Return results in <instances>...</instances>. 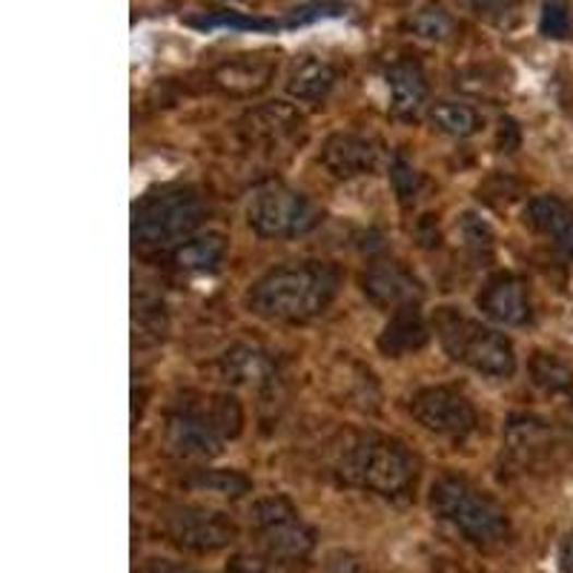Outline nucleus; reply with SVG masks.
I'll list each match as a JSON object with an SVG mask.
<instances>
[{"label":"nucleus","mask_w":573,"mask_h":573,"mask_svg":"<svg viewBox=\"0 0 573 573\" xmlns=\"http://www.w3.org/2000/svg\"><path fill=\"white\" fill-rule=\"evenodd\" d=\"M183 485L195 493H210V497L222 499H238L252 490V481L238 470H199Z\"/></svg>","instance_id":"23"},{"label":"nucleus","mask_w":573,"mask_h":573,"mask_svg":"<svg viewBox=\"0 0 573 573\" xmlns=\"http://www.w3.org/2000/svg\"><path fill=\"white\" fill-rule=\"evenodd\" d=\"M192 26H201V29H213V26H232V29H255V32H270L278 29L275 21H261V17H244L236 15V12H222L215 17H204V21H190Z\"/></svg>","instance_id":"29"},{"label":"nucleus","mask_w":573,"mask_h":573,"mask_svg":"<svg viewBox=\"0 0 573 573\" xmlns=\"http://www.w3.org/2000/svg\"><path fill=\"white\" fill-rule=\"evenodd\" d=\"M244 430V407L229 393L187 396L178 402L164 425V444L178 458H215L229 439Z\"/></svg>","instance_id":"2"},{"label":"nucleus","mask_w":573,"mask_h":573,"mask_svg":"<svg viewBox=\"0 0 573 573\" xmlns=\"http://www.w3.org/2000/svg\"><path fill=\"white\" fill-rule=\"evenodd\" d=\"M227 255V236L222 232H201L187 238L172 250V264L187 273H213Z\"/></svg>","instance_id":"20"},{"label":"nucleus","mask_w":573,"mask_h":573,"mask_svg":"<svg viewBox=\"0 0 573 573\" xmlns=\"http://www.w3.org/2000/svg\"><path fill=\"white\" fill-rule=\"evenodd\" d=\"M321 167L327 169L333 178H359L370 176L382 164V146L373 138L361 132H333L321 144Z\"/></svg>","instance_id":"11"},{"label":"nucleus","mask_w":573,"mask_h":573,"mask_svg":"<svg viewBox=\"0 0 573 573\" xmlns=\"http://www.w3.org/2000/svg\"><path fill=\"white\" fill-rule=\"evenodd\" d=\"M435 336L442 350L458 365L470 367L490 379H511L516 373V350L513 342L499 330L476 319L456 313L453 307H442L433 319Z\"/></svg>","instance_id":"6"},{"label":"nucleus","mask_w":573,"mask_h":573,"mask_svg":"<svg viewBox=\"0 0 573 573\" xmlns=\"http://www.w3.org/2000/svg\"><path fill=\"white\" fill-rule=\"evenodd\" d=\"M270 370L264 353L250 347V344H238L222 359V379L232 384H247L264 379Z\"/></svg>","instance_id":"22"},{"label":"nucleus","mask_w":573,"mask_h":573,"mask_svg":"<svg viewBox=\"0 0 573 573\" xmlns=\"http://www.w3.org/2000/svg\"><path fill=\"white\" fill-rule=\"evenodd\" d=\"M275 75L273 55H241L213 69V84L232 98H250L270 86Z\"/></svg>","instance_id":"14"},{"label":"nucleus","mask_w":573,"mask_h":573,"mask_svg":"<svg viewBox=\"0 0 573 573\" xmlns=\"http://www.w3.org/2000/svg\"><path fill=\"white\" fill-rule=\"evenodd\" d=\"M559 571L573 573V536L571 539H565V545L559 550Z\"/></svg>","instance_id":"34"},{"label":"nucleus","mask_w":573,"mask_h":573,"mask_svg":"<svg viewBox=\"0 0 573 573\" xmlns=\"http://www.w3.org/2000/svg\"><path fill=\"white\" fill-rule=\"evenodd\" d=\"M206 204L192 183H160L132 204V238L138 247L183 244L201 229Z\"/></svg>","instance_id":"4"},{"label":"nucleus","mask_w":573,"mask_h":573,"mask_svg":"<svg viewBox=\"0 0 573 573\" xmlns=\"http://www.w3.org/2000/svg\"><path fill=\"white\" fill-rule=\"evenodd\" d=\"M336 474L350 488L370 490L379 497H405L416 485L419 462L405 442L375 430H361L344 442Z\"/></svg>","instance_id":"3"},{"label":"nucleus","mask_w":573,"mask_h":573,"mask_svg":"<svg viewBox=\"0 0 573 573\" xmlns=\"http://www.w3.org/2000/svg\"><path fill=\"white\" fill-rule=\"evenodd\" d=\"M247 224L261 238H298L321 224V210L305 192L282 181H264L247 201Z\"/></svg>","instance_id":"7"},{"label":"nucleus","mask_w":573,"mask_h":573,"mask_svg":"<svg viewBox=\"0 0 573 573\" xmlns=\"http://www.w3.org/2000/svg\"><path fill=\"white\" fill-rule=\"evenodd\" d=\"M365 296L382 310H398V307L419 305L425 287L402 261H373L361 278Z\"/></svg>","instance_id":"12"},{"label":"nucleus","mask_w":573,"mask_h":573,"mask_svg":"<svg viewBox=\"0 0 573 573\" xmlns=\"http://www.w3.org/2000/svg\"><path fill=\"white\" fill-rule=\"evenodd\" d=\"M571 3H568V0H545L542 15H539V32H542L545 38L562 40L571 35Z\"/></svg>","instance_id":"25"},{"label":"nucleus","mask_w":573,"mask_h":573,"mask_svg":"<svg viewBox=\"0 0 573 573\" xmlns=\"http://www.w3.org/2000/svg\"><path fill=\"white\" fill-rule=\"evenodd\" d=\"M430 123L451 138H470L481 130V115L470 104L458 100H439L430 107Z\"/></svg>","instance_id":"21"},{"label":"nucleus","mask_w":573,"mask_h":573,"mask_svg":"<svg viewBox=\"0 0 573 573\" xmlns=\"http://www.w3.org/2000/svg\"><path fill=\"white\" fill-rule=\"evenodd\" d=\"M428 342L430 327L425 315H421L419 305H407L390 313V321L384 324L382 336H379V350L387 359H402L407 353L421 350Z\"/></svg>","instance_id":"17"},{"label":"nucleus","mask_w":573,"mask_h":573,"mask_svg":"<svg viewBox=\"0 0 573 573\" xmlns=\"http://www.w3.org/2000/svg\"><path fill=\"white\" fill-rule=\"evenodd\" d=\"M324 573H375V571L367 565L359 553L336 548L324 557Z\"/></svg>","instance_id":"31"},{"label":"nucleus","mask_w":573,"mask_h":573,"mask_svg":"<svg viewBox=\"0 0 573 573\" xmlns=\"http://www.w3.org/2000/svg\"><path fill=\"white\" fill-rule=\"evenodd\" d=\"M430 511L467 542L493 548L511 539V520L497 499L462 476L444 474L430 485Z\"/></svg>","instance_id":"5"},{"label":"nucleus","mask_w":573,"mask_h":573,"mask_svg":"<svg viewBox=\"0 0 573 573\" xmlns=\"http://www.w3.org/2000/svg\"><path fill=\"white\" fill-rule=\"evenodd\" d=\"M410 416L421 428L451 442H465L479 428V413L474 402L451 384H435L413 393Z\"/></svg>","instance_id":"9"},{"label":"nucleus","mask_w":573,"mask_h":573,"mask_svg":"<svg viewBox=\"0 0 573 573\" xmlns=\"http://www.w3.org/2000/svg\"><path fill=\"white\" fill-rule=\"evenodd\" d=\"M244 132L247 138L261 141V144L267 146L287 144V141H296L305 132V115L298 112L293 104L275 100V104H267V107L247 112Z\"/></svg>","instance_id":"16"},{"label":"nucleus","mask_w":573,"mask_h":573,"mask_svg":"<svg viewBox=\"0 0 573 573\" xmlns=\"http://www.w3.org/2000/svg\"><path fill=\"white\" fill-rule=\"evenodd\" d=\"M390 181H393V190H396L402 204L416 201V195H419L421 190V176L413 169V164H407V160L402 158V155H396L393 164H390Z\"/></svg>","instance_id":"27"},{"label":"nucleus","mask_w":573,"mask_h":573,"mask_svg":"<svg viewBox=\"0 0 573 573\" xmlns=\"http://www.w3.org/2000/svg\"><path fill=\"white\" fill-rule=\"evenodd\" d=\"M146 573H199V571H195V568L178 565V562H169V559H155Z\"/></svg>","instance_id":"33"},{"label":"nucleus","mask_w":573,"mask_h":573,"mask_svg":"<svg viewBox=\"0 0 573 573\" xmlns=\"http://www.w3.org/2000/svg\"><path fill=\"white\" fill-rule=\"evenodd\" d=\"M458 232H462V241H465V247L474 255H490V250H493V232H490V227L481 218H476V215H462V224H458Z\"/></svg>","instance_id":"28"},{"label":"nucleus","mask_w":573,"mask_h":573,"mask_svg":"<svg viewBox=\"0 0 573 573\" xmlns=\"http://www.w3.org/2000/svg\"><path fill=\"white\" fill-rule=\"evenodd\" d=\"M390 109L398 118H416L428 104V77L416 61H398L387 69Z\"/></svg>","instance_id":"18"},{"label":"nucleus","mask_w":573,"mask_h":573,"mask_svg":"<svg viewBox=\"0 0 573 573\" xmlns=\"http://www.w3.org/2000/svg\"><path fill=\"white\" fill-rule=\"evenodd\" d=\"M413 32L419 35V38H428V40H442L451 35L453 29V21L451 15L444 12V9L439 7H430V9H421V12H416V17L410 21Z\"/></svg>","instance_id":"26"},{"label":"nucleus","mask_w":573,"mask_h":573,"mask_svg":"<svg viewBox=\"0 0 573 573\" xmlns=\"http://www.w3.org/2000/svg\"><path fill=\"white\" fill-rule=\"evenodd\" d=\"M476 307L481 310V315H488L490 321H497L502 327H520V324L530 319V301H527L525 282L513 273L493 275L481 287Z\"/></svg>","instance_id":"13"},{"label":"nucleus","mask_w":573,"mask_h":573,"mask_svg":"<svg viewBox=\"0 0 573 573\" xmlns=\"http://www.w3.org/2000/svg\"><path fill=\"white\" fill-rule=\"evenodd\" d=\"M527 370H530V382L545 393H568L573 387V370L550 353H536Z\"/></svg>","instance_id":"24"},{"label":"nucleus","mask_w":573,"mask_h":573,"mask_svg":"<svg viewBox=\"0 0 573 573\" xmlns=\"http://www.w3.org/2000/svg\"><path fill=\"white\" fill-rule=\"evenodd\" d=\"M336 84V69L321 58H301L287 75V95L301 104H321Z\"/></svg>","instance_id":"19"},{"label":"nucleus","mask_w":573,"mask_h":573,"mask_svg":"<svg viewBox=\"0 0 573 573\" xmlns=\"http://www.w3.org/2000/svg\"><path fill=\"white\" fill-rule=\"evenodd\" d=\"M164 530L178 548L192 553H215L224 550L238 536L236 522L227 513L204 508V504H178L164 516Z\"/></svg>","instance_id":"10"},{"label":"nucleus","mask_w":573,"mask_h":573,"mask_svg":"<svg viewBox=\"0 0 573 573\" xmlns=\"http://www.w3.org/2000/svg\"><path fill=\"white\" fill-rule=\"evenodd\" d=\"M250 522L261 548L273 559L298 562L313 553L315 530L301 520V513L287 497L259 499L250 508Z\"/></svg>","instance_id":"8"},{"label":"nucleus","mask_w":573,"mask_h":573,"mask_svg":"<svg viewBox=\"0 0 573 573\" xmlns=\"http://www.w3.org/2000/svg\"><path fill=\"white\" fill-rule=\"evenodd\" d=\"M342 273L330 261H290L267 270L247 293L252 315L275 324H305L333 305Z\"/></svg>","instance_id":"1"},{"label":"nucleus","mask_w":573,"mask_h":573,"mask_svg":"<svg viewBox=\"0 0 573 573\" xmlns=\"http://www.w3.org/2000/svg\"><path fill=\"white\" fill-rule=\"evenodd\" d=\"M344 12V3L336 0H315V3H307V7L296 9L293 17L287 21V26H305V23H313L319 17H336Z\"/></svg>","instance_id":"32"},{"label":"nucleus","mask_w":573,"mask_h":573,"mask_svg":"<svg viewBox=\"0 0 573 573\" xmlns=\"http://www.w3.org/2000/svg\"><path fill=\"white\" fill-rule=\"evenodd\" d=\"M470 7L476 9V15L485 17L490 23H499V26H511L508 17H516V9H520L522 0H467Z\"/></svg>","instance_id":"30"},{"label":"nucleus","mask_w":573,"mask_h":573,"mask_svg":"<svg viewBox=\"0 0 573 573\" xmlns=\"http://www.w3.org/2000/svg\"><path fill=\"white\" fill-rule=\"evenodd\" d=\"M525 222L562 255L573 259V206L568 201L559 195H534L527 201Z\"/></svg>","instance_id":"15"}]
</instances>
